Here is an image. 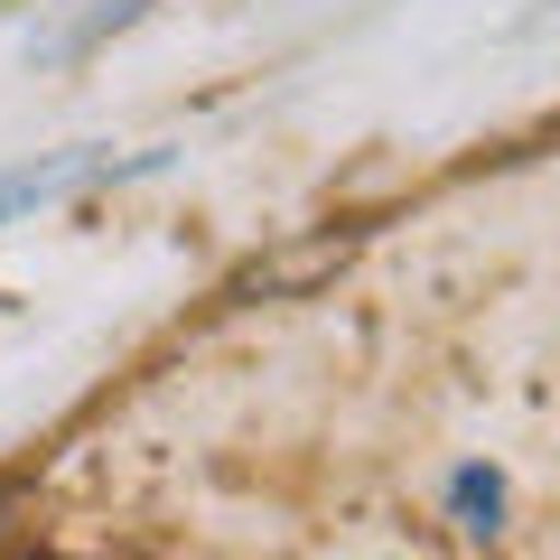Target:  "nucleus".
I'll return each instance as SVG.
<instances>
[{"instance_id":"nucleus-1","label":"nucleus","mask_w":560,"mask_h":560,"mask_svg":"<svg viewBox=\"0 0 560 560\" xmlns=\"http://www.w3.org/2000/svg\"><path fill=\"white\" fill-rule=\"evenodd\" d=\"M168 150H140V160H121L113 140H75V150H47V160H20V168H0V224L10 215H38V206L75 197V187L94 178H140V168H160Z\"/></svg>"},{"instance_id":"nucleus-2","label":"nucleus","mask_w":560,"mask_h":560,"mask_svg":"<svg viewBox=\"0 0 560 560\" xmlns=\"http://www.w3.org/2000/svg\"><path fill=\"white\" fill-rule=\"evenodd\" d=\"M440 504H448V523H458L467 541H495L504 523H514V486H504V467H486V458H467V467H448V486H440Z\"/></svg>"}]
</instances>
